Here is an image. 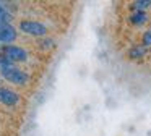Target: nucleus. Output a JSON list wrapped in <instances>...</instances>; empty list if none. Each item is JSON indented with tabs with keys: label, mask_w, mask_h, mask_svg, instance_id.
<instances>
[{
	"label": "nucleus",
	"mask_w": 151,
	"mask_h": 136,
	"mask_svg": "<svg viewBox=\"0 0 151 136\" xmlns=\"http://www.w3.org/2000/svg\"><path fill=\"white\" fill-rule=\"evenodd\" d=\"M20 31L24 32V34H28V36L37 37V39L47 37V34H49V28H47L42 21H37V19H21L20 21Z\"/></svg>",
	"instance_id": "nucleus-1"
},
{
	"label": "nucleus",
	"mask_w": 151,
	"mask_h": 136,
	"mask_svg": "<svg viewBox=\"0 0 151 136\" xmlns=\"http://www.w3.org/2000/svg\"><path fill=\"white\" fill-rule=\"evenodd\" d=\"M0 76L8 83L17 84V86H26L31 81L29 73L18 67H10V68H5V70H0Z\"/></svg>",
	"instance_id": "nucleus-2"
},
{
	"label": "nucleus",
	"mask_w": 151,
	"mask_h": 136,
	"mask_svg": "<svg viewBox=\"0 0 151 136\" xmlns=\"http://www.w3.org/2000/svg\"><path fill=\"white\" fill-rule=\"evenodd\" d=\"M0 54L4 55V57H7L13 65L15 63H24L29 58V54H28L26 49L20 47V45H13V44L4 45V47L0 49Z\"/></svg>",
	"instance_id": "nucleus-3"
},
{
	"label": "nucleus",
	"mask_w": 151,
	"mask_h": 136,
	"mask_svg": "<svg viewBox=\"0 0 151 136\" xmlns=\"http://www.w3.org/2000/svg\"><path fill=\"white\" fill-rule=\"evenodd\" d=\"M20 102H21V97L17 91L10 89V87H5V86H0V104L2 105L17 107V105H20Z\"/></svg>",
	"instance_id": "nucleus-4"
},
{
	"label": "nucleus",
	"mask_w": 151,
	"mask_h": 136,
	"mask_svg": "<svg viewBox=\"0 0 151 136\" xmlns=\"http://www.w3.org/2000/svg\"><path fill=\"white\" fill-rule=\"evenodd\" d=\"M18 39V31L13 24H0V44L10 45Z\"/></svg>",
	"instance_id": "nucleus-5"
},
{
	"label": "nucleus",
	"mask_w": 151,
	"mask_h": 136,
	"mask_svg": "<svg viewBox=\"0 0 151 136\" xmlns=\"http://www.w3.org/2000/svg\"><path fill=\"white\" fill-rule=\"evenodd\" d=\"M148 19H150V16H148L146 11H133L128 16V21L133 26H143L148 23Z\"/></svg>",
	"instance_id": "nucleus-6"
},
{
	"label": "nucleus",
	"mask_w": 151,
	"mask_h": 136,
	"mask_svg": "<svg viewBox=\"0 0 151 136\" xmlns=\"http://www.w3.org/2000/svg\"><path fill=\"white\" fill-rule=\"evenodd\" d=\"M146 54H148V49H146V47H143V45L140 44V45H133V47L128 49L127 57H128V58H132V60H137V58L145 57Z\"/></svg>",
	"instance_id": "nucleus-7"
},
{
	"label": "nucleus",
	"mask_w": 151,
	"mask_h": 136,
	"mask_svg": "<svg viewBox=\"0 0 151 136\" xmlns=\"http://www.w3.org/2000/svg\"><path fill=\"white\" fill-rule=\"evenodd\" d=\"M130 8L133 11H146L148 8H151V0H135L130 3Z\"/></svg>",
	"instance_id": "nucleus-8"
},
{
	"label": "nucleus",
	"mask_w": 151,
	"mask_h": 136,
	"mask_svg": "<svg viewBox=\"0 0 151 136\" xmlns=\"http://www.w3.org/2000/svg\"><path fill=\"white\" fill-rule=\"evenodd\" d=\"M54 47H55V41H54L52 37H42V39H41V42H39V49H41V50L49 52V50H52Z\"/></svg>",
	"instance_id": "nucleus-9"
},
{
	"label": "nucleus",
	"mask_w": 151,
	"mask_h": 136,
	"mask_svg": "<svg viewBox=\"0 0 151 136\" xmlns=\"http://www.w3.org/2000/svg\"><path fill=\"white\" fill-rule=\"evenodd\" d=\"M12 19H13V16H12V13L8 11L7 8H5V5L0 8V24H12Z\"/></svg>",
	"instance_id": "nucleus-10"
},
{
	"label": "nucleus",
	"mask_w": 151,
	"mask_h": 136,
	"mask_svg": "<svg viewBox=\"0 0 151 136\" xmlns=\"http://www.w3.org/2000/svg\"><path fill=\"white\" fill-rule=\"evenodd\" d=\"M141 45H143V47H146V49L151 45V28L146 29V31L141 34Z\"/></svg>",
	"instance_id": "nucleus-11"
},
{
	"label": "nucleus",
	"mask_w": 151,
	"mask_h": 136,
	"mask_svg": "<svg viewBox=\"0 0 151 136\" xmlns=\"http://www.w3.org/2000/svg\"><path fill=\"white\" fill-rule=\"evenodd\" d=\"M10 67H15V65L7 57H4V55L0 54V70H5V68H10Z\"/></svg>",
	"instance_id": "nucleus-12"
}]
</instances>
